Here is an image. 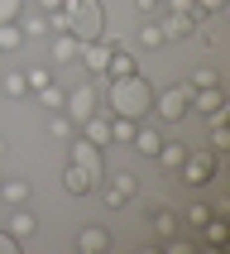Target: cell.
Wrapping results in <instances>:
<instances>
[{
  "instance_id": "cell-1",
  "label": "cell",
  "mask_w": 230,
  "mask_h": 254,
  "mask_svg": "<svg viewBox=\"0 0 230 254\" xmlns=\"http://www.w3.org/2000/svg\"><path fill=\"white\" fill-rule=\"evenodd\" d=\"M106 106H111V115H125V120H149V115H154V86L144 82L139 72H129V77H111Z\"/></svg>"
},
{
  "instance_id": "cell-2",
  "label": "cell",
  "mask_w": 230,
  "mask_h": 254,
  "mask_svg": "<svg viewBox=\"0 0 230 254\" xmlns=\"http://www.w3.org/2000/svg\"><path fill=\"white\" fill-rule=\"evenodd\" d=\"M62 14H67V34L72 39H106V10L101 0H62Z\"/></svg>"
},
{
  "instance_id": "cell-3",
  "label": "cell",
  "mask_w": 230,
  "mask_h": 254,
  "mask_svg": "<svg viewBox=\"0 0 230 254\" xmlns=\"http://www.w3.org/2000/svg\"><path fill=\"white\" fill-rule=\"evenodd\" d=\"M187 111H192V86H187V82L168 86V91H154V115H158V120L177 125V120H187Z\"/></svg>"
},
{
  "instance_id": "cell-4",
  "label": "cell",
  "mask_w": 230,
  "mask_h": 254,
  "mask_svg": "<svg viewBox=\"0 0 230 254\" xmlns=\"http://www.w3.org/2000/svg\"><path fill=\"white\" fill-rule=\"evenodd\" d=\"M67 163H72L77 173H86V178L101 187V178H106V158H101V149H96L91 139H82V134L67 139Z\"/></svg>"
},
{
  "instance_id": "cell-5",
  "label": "cell",
  "mask_w": 230,
  "mask_h": 254,
  "mask_svg": "<svg viewBox=\"0 0 230 254\" xmlns=\"http://www.w3.org/2000/svg\"><path fill=\"white\" fill-rule=\"evenodd\" d=\"M216 168H221V154H187L182 163H177V178H182L187 187H206L216 178Z\"/></svg>"
},
{
  "instance_id": "cell-6",
  "label": "cell",
  "mask_w": 230,
  "mask_h": 254,
  "mask_svg": "<svg viewBox=\"0 0 230 254\" xmlns=\"http://www.w3.org/2000/svg\"><path fill=\"white\" fill-rule=\"evenodd\" d=\"M158 24H163L168 39H192L201 24V10H168V14H158Z\"/></svg>"
},
{
  "instance_id": "cell-7",
  "label": "cell",
  "mask_w": 230,
  "mask_h": 254,
  "mask_svg": "<svg viewBox=\"0 0 230 254\" xmlns=\"http://www.w3.org/2000/svg\"><path fill=\"white\" fill-rule=\"evenodd\" d=\"M111 43H120V39H91V43H82V53H77V63H82L86 72H106V63H111Z\"/></svg>"
},
{
  "instance_id": "cell-8",
  "label": "cell",
  "mask_w": 230,
  "mask_h": 254,
  "mask_svg": "<svg viewBox=\"0 0 230 254\" xmlns=\"http://www.w3.org/2000/svg\"><path fill=\"white\" fill-rule=\"evenodd\" d=\"M62 111H67V120H72V125H82L86 115H96V91H91V86H77V91H67Z\"/></svg>"
},
{
  "instance_id": "cell-9",
  "label": "cell",
  "mask_w": 230,
  "mask_h": 254,
  "mask_svg": "<svg viewBox=\"0 0 230 254\" xmlns=\"http://www.w3.org/2000/svg\"><path fill=\"white\" fill-rule=\"evenodd\" d=\"M192 111H201V115H226V91H221V82L197 86V91H192Z\"/></svg>"
},
{
  "instance_id": "cell-10",
  "label": "cell",
  "mask_w": 230,
  "mask_h": 254,
  "mask_svg": "<svg viewBox=\"0 0 230 254\" xmlns=\"http://www.w3.org/2000/svg\"><path fill=\"white\" fill-rule=\"evenodd\" d=\"M77 129H82V139H91L96 149H106V144H111V115H86Z\"/></svg>"
},
{
  "instance_id": "cell-11",
  "label": "cell",
  "mask_w": 230,
  "mask_h": 254,
  "mask_svg": "<svg viewBox=\"0 0 230 254\" xmlns=\"http://www.w3.org/2000/svg\"><path fill=\"white\" fill-rule=\"evenodd\" d=\"M158 144H163V134H158L154 125H134V134H129V149H134V154L154 158V154H158Z\"/></svg>"
},
{
  "instance_id": "cell-12",
  "label": "cell",
  "mask_w": 230,
  "mask_h": 254,
  "mask_svg": "<svg viewBox=\"0 0 230 254\" xmlns=\"http://www.w3.org/2000/svg\"><path fill=\"white\" fill-rule=\"evenodd\" d=\"M0 226L10 230L14 240H29V235H34V230H39V221H34V216H29V211H19V206H14L10 216H0Z\"/></svg>"
},
{
  "instance_id": "cell-13",
  "label": "cell",
  "mask_w": 230,
  "mask_h": 254,
  "mask_svg": "<svg viewBox=\"0 0 230 254\" xmlns=\"http://www.w3.org/2000/svg\"><path fill=\"white\" fill-rule=\"evenodd\" d=\"M77 250H82V254H101V250H111V230H101V226L77 230Z\"/></svg>"
},
{
  "instance_id": "cell-14",
  "label": "cell",
  "mask_w": 230,
  "mask_h": 254,
  "mask_svg": "<svg viewBox=\"0 0 230 254\" xmlns=\"http://www.w3.org/2000/svg\"><path fill=\"white\" fill-rule=\"evenodd\" d=\"M129 72H139L134 53H129V48H120V43H111V63H106V77H129Z\"/></svg>"
},
{
  "instance_id": "cell-15",
  "label": "cell",
  "mask_w": 230,
  "mask_h": 254,
  "mask_svg": "<svg viewBox=\"0 0 230 254\" xmlns=\"http://www.w3.org/2000/svg\"><path fill=\"white\" fill-rule=\"evenodd\" d=\"M0 201H5V206H24L29 201V183L24 178H0Z\"/></svg>"
},
{
  "instance_id": "cell-16",
  "label": "cell",
  "mask_w": 230,
  "mask_h": 254,
  "mask_svg": "<svg viewBox=\"0 0 230 254\" xmlns=\"http://www.w3.org/2000/svg\"><path fill=\"white\" fill-rule=\"evenodd\" d=\"M77 53H82V39H72V34H53V63H72V67H77Z\"/></svg>"
},
{
  "instance_id": "cell-17",
  "label": "cell",
  "mask_w": 230,
  "mask_h": 254,
  "mask_svg": "<svg viewBox=\"0 0 230 254\" xmlns=\"http://www.w3.org/2000/svg\"><path fill=\"white\" fill-rule=\"evenodd\" d=\"M197 230H201V235H206V245H211V250H221V245H226V221H221V216H216V211L206 216V221H201Z\"/></svg>"
},
{
  "instance_id": "cell-18",
  "label": "cell",
  "mask_w": 230,
  "mask_h": 254,
  "mask_svg": "<svg viewBox=\"0 0 230 254\" xmlns=\"http://www.w3.org/2000/svg\"><path fill=\"white\" fill-rule=\"evenodd\" d=\"M158 163H163V168H177V163H182V158H187V144H168V139H163V144H158Z\"/></svg>"
},
{
  "instance_id": "cell-19",
  "label": "cell",
  "mask_w": 230,
  "mask_h": 254,
  "mask_svg": "<svg viewBox=\"0 0 230 254\" xmlns=\"http://www.w3.org/2000/svg\"><path fill=\"white\" fill-rule=\"evenodd\" d=\"M24 43V34H19V19H10V24H0V53H14Z\"/></svg>"
},
{
  "instance_id": "cell-20",
  "label": "cell",
  "mask_w": 230,
  "mask_h": 254,
  "mask_svg": "<svg viewBox=\"0 0 230 254\" xmlns=\"http://www.w3.org/2000/svg\"><path fill=\"white\" fill-rule=\"evenodd\" d=\"M230 134H226V115H211V154H226Z\"/></svg>"
},
{
  "instance_id": "cell-21",
  "label": "cell",
  "mask_w": 230,
  "mask_h": 254,
  "mask_svg": "<svg viewBox=\"0 0 230 254\" xmlns=\"http://www.w3.org/2000/svg\"><path fill=\"white\" fill-rule=\"evenodd\" d=\"M134 125H139V120H125V115H111V144H129Z\"/></svg>"
},
{
  "instance_id": "cell-22",
  "label": "cell",
  "mask_w": 230,
  "mask_h": 254,
  "mask_svg": "<svg viewBox=\"0 0 230 254\" xmlns=\"http://www.w3.org/2000/svg\"><path fill=\"white\" fill-rule=\"evenodd\" d=\"M62 101H67V91H58L53 82L39 86V106H43V111H62Z\"/></svg>"
},
{
  "instance_id": "cell-23",
  "label": "cell",
  "mask_w": 230,
  "mask_h": 254,
  "mask_svg": "<svg viewBox=\"0 0 230 254\" xmlns=\"http://www.w3.org/2000/svg\"><path fill=\"white\" fill-rule=\"evenodd\" d=\"M139 43H144V48H158V43H168V34H163V24H158V19H149V24L139 29Z\"/></svg>"
},
{
  "instance_id": "cell-24",
  "label": "cell",
  "mask_w": 230,
  "mask_h": 254,
  "mask_svg": "<svg viewBox=\"0 0 230 254\" xmlns=\"http://www.w3.org/2000/svg\"><path fill=\"white\" fill-rule=\"evenodd\" d=\"M19 34H24V39H39V34H48V14H34V19H24V24H19Z\"/></svg>"
},
{
  "instance_id": "cell-25",
  "label": "cell",
  "mask_w": 230,
  "mask_h": 254,
  "mask_svg": "<svg viewBox=\"0 0 230 254\" xmlns=\"http://www.w3.org/2000/svg\"><path fill=\"white\" fill-rule=\"evenodd\" d=\"M111 192H120V197H134V173H115V183H111Z\"/></svg>"
},
{
  "instance_id": "cell-26",
  "label": "cell",
  "mask_w": 230,
  "mask_h": 254,
  "mask_svg": "<svg viewBox=\"0 0 230 254\" xmlns=\"http://www.w3.org/2000/svg\"><path fill=\"white\" fill-rule=\"evenodd\" d=\"M48 129H53L58 139H72V134H77V125H72L67 115H58V111H53V125H48Z\"/></svg>"
},
{
  "instance_id": "cell-27",
  "label": "cell",
  "mask_w": 230,
  "mask_h": 254,
  "mask_svg": "<svg viewBox=\"0 0 230 254\" xmlns=\"http://www.w3.org/2000/svg\"><path fill=\"white\" fill-rule=\"evenodd\" d=\"M149 216H154V211H149ZM154 230H158V235H172V230H177L172 211H163V206H158V216H154Z\"/></svg>"
},
{
  "instance_id": "cell-28",
  "label": "cell",
  "mask_w": 230,
  "mask_h": 254,
  "mask_svg": "<svg viewBox=\"0 0 230 254\" xmlns=\"http://www.w3.org/2000/svg\"><path fill=\"white\" fill-rule=\"evenodd\" d=\"M19 14H24V0H0V24H10Z\"/></svg>"
},
{
  "instance_id": "cell-29",
  "label": "cell",
  "mask_w": 230,
  "mask_h": 254,
  "mask_svg": "<svg viewBox=\"0 0 230 254\" xmlns=\"http://www.w3.org/2000/svg\"><path fill=\"white\" fill-rule=\"evenodd\" d=\"M53 82V77H48V67H29L24 72V86H34V91H39V86H48Z\"/></svg>"
},
{
  "instance_id": "cell-30",
  "label": "cell",
  "mask_w": 230,
  "mask_h": 254,
  "mask_svg": "<svg viewBox=\"0 0 230 254\" xmlns=\"http://www.w3.org/2000/svg\"><path fill=\"white\" fill-rule=\"evenodd\" d=\"M29 86H24V72H10V77H5V96H24Z\"/></svg>"
},
{
  "instance_id": "cell-31",
  "label": "cell",
  "mask_w": 230,
  "mask_h": 254,
  "mask_svg": "<svg viewBox=\"0 0 230 254\" xmlns=\"http://www.w3.org/2000/svg\"><path fill=\"white\" fill-rule=\"evenodd\" d=\"M206 216H211V206H201V201H192V211H187V226L197 230L201 221H206Z\"/></svg>"
},
{
  "instance_id": "cell-32",
  "label": "cell",
  "mask_w": 230,
  "mask_h": 254,
  "mask_svg": "<svg viewBox=\"0 0 230 254\" xmlns=\"http://www.w3.org/2000/svg\"><path fill=\"white\" fill-rule=\"evenodd\" d=\"M211 82H216V72H211V67H201V72H192V82H187V86L197 91V86H211Z\"/></svg>"
},
{
  "instance_id": "cell-33",
  "label": "cell",
  "mask_w": 230,
  "mask_h": 254,
  "mask_svg": "<svg viewBox=\"0 0 230 254\" xmlns=\"http://www.w3.org/2000/svg\"><path fill=\"white\" fill-rule=\"evenodd\" d=\"M0 254H19V240H14L5 226H0Z\"/></svg>"
},
{
  "instance_id": "cell-34",
  "label": "cell",
  "mask_w": 230,
  "mask_h": 254,
  "mask_svg": "<svg viewBox=\"0 0 230 254\" xmlns=\"http://www.w3.org/2000/svg\"><path fill=\"white\" fill-rule=\"evenodd\" d=\"M134 5H139L144 14H163V0H134Z\"/></svg>"
},
{
  "instance_id": "cell-35",
  "label": "cell",
  "mask_w": 230,
  "mask_h": 254,
  "mask_svg": "<svg viewBox=\"0 0 230 254\" xmlns=\"http://www.w3.org/2000/svg\"><path fill=\"white\" fill-rule=\"evenodd\" d=\"M39 10H43V14H53V10H62V0H39Z\"/></svg>"
},
{
  "instance_id": "cell-36",
  "label": "cell",
  "mask_w": 230,
  "mask_h": 254,
  "mask_svg": "<svg viewBox=\"0 0 230 254\" xmlns=\"http://www.w3.org/2000/svg\"><path fill=\"white\" fill-rule=\"evenodd\" d=\"M0 154H5V139H0Z\"/></svg>"
}]
</instances>
